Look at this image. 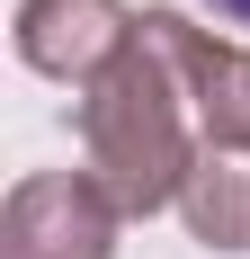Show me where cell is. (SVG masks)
Instances as JSON below:
<instances>
[{"label": "cell", "mask_w": 250, "mask_h": 259, "mask_svg": "<svg viewBox=\"0 0 250 259\" xmlns=\"http://www.w3.org/2000/svg\"><path fill=\"white\" fill-rule=\"evenodd\" d=\"M188 125H197L188 80L170 72V54L152 45L143 18H134V45L80 90V152H90V179L116 197V214L179 206V188H188V170L205 152Z\"/></svg>", "instance_id": "1"}, {"label": "cell", "mask_w": 250, "mask_h": 259, "mask_svg": "<svg viewBox=\"0 0 250 259\" xmlns=\"http://www.w3.org/2000/svg\"><path fill=\"white\" fill-rule=\"evenodd\" d=\"M116 197L90 170H27L0 206V259H116Z\"/></svg>", "instance_id": "2"}, {"label": "cell", "mask_w": 250, "mask_h": 259, "mask_svg": "<svg viewBox=\"0 0 250 259\" xmlns=\"http://www.w3.org/2000/svg\"><path fill=\"white\" fill-rule=\"evenodd\" d=\"M143 36L170 54V72L188 80L197 134L215 143V152H250V45L205 36L188 9H143Z\"/></svg>", "instance_id": "3"}, {"label": "cell", "mask_w": 250, "mask_h": 259, "mask_svg": "<svg viewBox=\"0 0 250 259\" xmlns=\"http://www.w3.org/2000/svg\"><path fill=\"white\" fill-rule=\"evenodd\" d=\"M134 45V9L125 0H18V63L45 80H90Z\"/></svg>", "instance_id": "4"}, {"label": "cell", "mask_w": 250, "mask_h": 259, "mask_svg": "<svg viewBox=\"0 0 250 259\" xmlns=\"http://www.w3.org/2000/svg\"><path fill=\"white\" fill-rule=\"evenodd\" d=\"M179 214L205 250H250V152H215L205 143L188 188H179Z\"/></svg>", "instance_id": "5"}, {"label": "cell", "mask_w": 250, "mask_h": 259, "mask_svg": "<svg viewBox=\"0 0 250 259\" xmlns=\"http://www.w3.org/2000/svg\"><path fill=\"white\" fill-rule=\"evenodd\" d=\"M205 9H215L224 27H250V0H205Z\"/></svg>", "instance_id": "6"}]
</instances>
